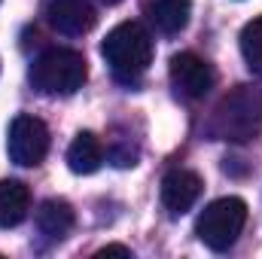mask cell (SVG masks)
Listing matches in <instances>:
<instances>
[{
  "instance_id": "11",
  "label": "cell",
  "mask_w": 262,
  "mask_h": 259,
  "mask_svg": "<svg viewBox=\"0 0 262 259\" xmlns=\"http://www.w3.org/2000/svg\"><path fill=\"white\" fill-rule=\"evenodd\" d=\"M146 15L162 34H180L189 25L192 0H146Z\"/></svg>"
},
{
  "instance_id": "7",
  "label": "cell",
  "mask_w": 262,
  "mask_h": 259,
  "mask_svg": "<svg viewBox=\"0 0 262 259\" xmlns=\"http://www.w3.org/2000/svg\"><path fill=\"white\" fill-rule=\"evenodd\" d=\"M46 18L58 34L82 37L95 28L98 12H95L92 0H49L46 3Z\"/></svg>"
},
{
  "instance_id": "15",
  "label": "cell",
  "mask_w": 262,
  "mask_h": 259,
  "mask_svg": "<svg viewBox=\"0 0 262 259\" xmlns=\"http://www.w3.org/2000/svg\"><path fill=\"white\" fill-rule=\"evenodd\" d=\"M101 3H119V0H101Z\"/></svg>"
},
{
  "instance_id": "1",
  "label": "cell",
  "mask_w": 262,
  "mask_h": 259,
  "mask_svg": "<svg viewBox=\"0 0 262 259\" xmlns=\"http://www.w3.org/2000/svg\"><path fill=\"white\" fill-rule=\"evenodd\" d=\"M207 134L213 140L247 143L262 134V85H238L213 107Z\"/></svg>"
},
{
  "instance_id": "14",
  "label": "cell",
  "mask_w": 262,
  "mask_h": 259,
  "mask_svg": "<svg viewBox=\"0 0 262 259\" xmlns=\"http://www.w3.org/2000/svg\"><path fill=\"white\" fill-rule=\"evenodd\" d=\"M95 256H131L128 247H122V244H107L104 250H98Z\"/></svg>"
},
{
  "instance_id": "13",
  "label": "cell",
  "mask_w": 262,
  "mask_h": 259,
  "mask_svg": "<svg viewBox=\"0 0 262 259\" xmlns=\"http://www.w3.org/2000/svg\"><path fill=\"white\" fill-rule=\"evenodd\" d=\"M241 55H244L247 67L256 76H262V15L244 25V31H241Z\"/></svg>"
},
{
  "instance_id": "3",
  "label": "cell",
  "mask_w": 262,
  "mask_h": 259,
  "mask_svg": "<svg viewBox=\"0 0 262 259\" xmlns=\"http://www.w3.org/2000/svg\"><path fill=\"white\" fill-rule=\"evenodd\" d=\"M85 79H89V67H85L82 52H76V49H64V46L46 49L31 64V82H34V89L40 95H49V98L76 95Z\"/></svg>"
},
{
  "instance_id": "8",
  "label": "cell",
  "mask_w": 262,
  "mask_h": 259,
  "mask_svg": "<svg viewBox=\"0 0 262 259\" xmlns=\"http://www.w3.org/2000/svg\"><path fill=\"white\" fill-rule=\"evenodd\" d=\"M201 189H204V183H201V177L195 171L177 168V171L165 174V180H162V204L174 217H180L201 198Z\"/></svg>"
},
{
  "instance_id": "2",
  "label": "cell",
  "mask_w": 262,
  "mask_h": 259,
  "mask_svg": "<svg viewBox=\"0 0 262 259\" xmlns=\"http://www.w3.org/2000/svg\"><path fill=\"white\" fill-rule=\"evenodd\" d=\"M101 55L119 82H137L152 61V37L140 21H122L104 37Z\"/></svg>"
},
{
  "instance_id": "10",
  "label": "cell",
  "mask_w": 262,
  "mask_h": 259,
  "mask_svg": "<svg viewBox=\"0 0 262 259\" xmlns=\"http://www.w3.org/2000/svg\"><path fill=\"white\" fill-rule=\"evenodd\" d=\"M67 165L73 174H95L104 165V143L92 131H79L67 146Z\"/></svg>"
},
{
  "instance_id": "5",
  "label": "cell",
  "mask_w": 262,
  "mask_h": 259,
  "mask_svg": "<svg viewBox=\"0 0 262 259\" xmlns=\"http://www.w3.org/2000/svg\"><path fill=\"white\" fill-rule=\"evenodd\" d=\"M6 153L21 168H37L49 153V128L37 116H15L6 134Z\"/></svg>"
},
{
  "instance_id": "6",
  "label": "cell",
  "mask_w": 262,
  "mask_h": 259,
  "mask_svg": "<svg viewBox=\"0 0 262 259\" xmlns=\"http://www.w3.org/2000/svg\"><path fill=\"white\" fill-rule=\"evenodd\" d=\"M168 73H171V85L177 89V95L189 101H201L216 82L213 67L195 52H177L168 64Z\"/></svg>"
},
{
  "instance_id": "9",
  "label": "cell",
  "mask_w": 262,
  "mask_h": 259,
  "mask_svg": "<svg viewBox=\"0 0 262 259\" xmlns=\"http://www.w3.org/2000/svg\"><path fill=\"white\" fill-rule=\"evenodd\" d=\"M73 223H76V213H73V207L67 204L64 198H46L37 207V229L49 241L67 238L70 229H73Z\"/></svg>"
},
{
  "instance_id": "12",
  "label": "cell",
  "mask_w": 262,
  "mask_h": 259,
  "mask_svg": "<svg viewBox=\"0 0 262 259\" xmlns=\"http://www.w3.org/2000/svg\"><path fill=\"white\" fill-rule=\"evenodd\" d=\"M31 210V189L21 180H0V229L18 226Z\"/></svg>"
},
{
  "instance_id": "4",
  "label": "cell",
  "mask_w": 262,
  "mask_h": 259,
  "mask_svg": "<svg viewBox=\"0 0 262 259\" xmlns=\"http://www.w3.org/2000/svg\"><path fill=\"white\" fill-rule=\"evenodd\" d=\"M244 226H247V204H244V198L226 195V198L210 201L198 213L195 235L204 247L223 253V250H229L238 241V235L244 232Z\"/></svg>"
}]
</instances>
